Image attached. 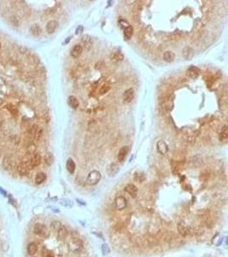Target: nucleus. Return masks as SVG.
Instances as JSON below:
<instances>
[{"label": "nucleus", "instance_id": "f257e3e1", "mask_svg": "<svg viewBox=\"0 0 228 257\" xmlns=\"http://www.w3.org/2000/svg\"><path fill=\"white\" fill-rule=\"evenodd\" d=\"M83 248V242L78 237H73L68 242V249L74 253L80 252Z\"/></svg>", "mask_w": 228, "mask_h": 257}, {"label": "nucleus", "instance_id": "f03ea898", "mask_svg": "<svg viewBox=\"0 0 228 257\" xmlns=\"http://www.w3.org/2000/svg\"><path fill=\"white\" fill-rule=\"evenodd\" d=\"M100 180H101V173L98 171L93 170L89 172L87 178H86V182L90 185H96L99 183Z\"/></svg>", "mask_w": 228, "mask_h": 257}, {"label": "nucleus", "instance_id": "7ed1b4c3", "mask_svg": "<svg viewBox=\"0 0 228 257\" xmlns=\"http://www.w3.org/2000/svg\"><path fill=\"white\" fill-rule=\"evenodd\" d=\"M33 233L39 237H45L48 234L47 228L44 224L41 223H36L33 227Z\"/></svg>", "mask_w": 228, "mask_h": 257}, {"label": "nucleus", "instance_id": "20e7f679", "mask_svg": "<svg viewBox=\"0 0 228 257\" xmlns=\"http://www.w3.org/2000/svg\"><path fill=\"white\" fill-rule=\"evenodd\" d=\"M31 169H32V167L30 165L29 162H22L17 167V171H18L19 174L22 175V176H27L29 173Z\"/></svg>", "mask_w": 228, "mask_h": 257}, {"label": "nucleus", "instance_id": "39448f33", "mask_svg": "<svg viewBox=\"0 0 228 257\" xmlns=\"http://www.w3.org/2000/svg\"><path fill=\"white\" fill-rule=\"evenodd\" d=\"M114 205L118 210L125 209L126 207V199L123 195H117L114 199Z\"/></svg>", "mask_w": 228, "mask_h": 257}, {"label": "nucleus", "instance_id": "423d86ee", "mask_svg": "<svg viewBox=\"0 0 228 257\" xmlns=\"http://www.w3.org/2000/svg\"><path fill=\"white\" fill-rule=\"evenodd\" d=\"M173 99H174V95H171L162 102V107L163 110L165 111H170L173 110Z\"/></svg>", "mask_w": 228, "mask_h": 257}, {"label": "nucleus", "instance_id": "0eeeda50", "mask_svg": "<svg viewBox=\"0 0 228 257\" xmlns=\"http://www.w3.org/2000/svg\"><path fill=\"white\" fill-rule=\"evenodd\" d=\"M177 228H178V231L180 232V234L183 237H186L190 234V229L184 221H180L177 225Z\"/></svg>", "mask_w": 228, "mask_h": 257}, {"label": "nucleus", "instance_id": "6e6552de", "mask_svg": "<svg viewBox=\"0 0 228 257\" xmlns=\"http://www.w3.org/2000/svg\"><path fill=\"white\" fill-rule=\"evenodd\" d=\"M133 98H134V90L133 88H128L126 89L124 94H123V102L128 103L132 102L133 101Z\"/></svg>", "mask_w": 228, "mask_h": 257}, {"label": "nucleus", "instance_id": "1a4fd4ad", "mask_svg": "<svg viewBox=\"0 0 228 257\" xmlns=\"http://www.w3.org/2000/svg\"><path fill=\"white\" fill-rule=\"evenodd\" d=\"M124 189L126 193H128L133 198H136L138 195V188L133 184H126L124 188Z\"/></svg>", "mask_w": 228, "mask_h": 257}, {"label": "nucleus", "instance_id": "9d476101", "mask_svg": "<svg viewBox=\"0 0 228 257\" xmlns=\"http://www.w3.org/2000/svg\"><path fill=\"white\" fill-rule=\"evenodd\" d=\"M200 74V70L196 66H190L186 70V75L191 79L197 78Z\"/></svg>", "mask_w": 228, "mask_h": 257}, {"label": "nucleus", "instance_id": "9b49d317", "mask_svg": "<svg viewBox=\"0 0 228 257\" xmlns=\"http://www.w3.org/2000/svg\"><path fill=\"white\" fill-rule=\"evenodd\" d=\"M128 152L129 147H127V146H123V147L120 149L119 153H118V161L121 162V163H122V162L124 161L126 159V156H127V154H128Z\"/></svg>", "mask_w": 228, "mask_h": 257}, {"label": "nucleus", "instance_id": "f8f14e48", "mask_svg": "<svg viewBox=\"0 0 228 257\" xmlns=\"http://www.w3.org/2000/svg\"><path fill=\"white\" fill-rule=\"evenodd\" d=\"M182 55L184 59L186 60H191L194 57V50L190 46H185L182 50Z\"/></svg>", "mask_w": 228, "mask_h": 257}, {"label": "nucleus", "instance_id": "ddd939ff", "mask_svg": "<svg viewBox=\"0 0 228 257\" xmlns=\"http://www.w3.org/2000/svg\"><path fill=\"white\" fill-rule=\"evenodd\" d=\"M83 51V47L81 45H75L74 47L72 48V50L70 51V56L74 59H77L78 57H80L81 54Z\"/></svg>", "mask_w": 228, "mask_h": 257}, {"label": "nucleus", "instance_id": "4468645a", "mask_svg": "<svg viewBox=\"0 0 228 257\" xmlns=\"http://www.w3.org/2000/svg\"><path fill=\"white\" fill-rule=\"evenodd\" d=\"M58 28V22L56 20H52L46 25V31L48 33H53Z\"/></svg>", "mask_w": 228, "mask_h": 257}, {"label": "nucleus", "instance_id": "2eb2a0df", "mask_svg": "<svg viewBox=\"0 0 228 257\" xmlns=\"http://www.w3.org/2000/svg\"><path fill=\"white\" fill-rule=\"evenodd\" d=\"M40 163H41V156H40V154H33L29 161V164H30V165H31V167H32V168H33V167H36V166H38V165H40Z\"/></svg>", "mask_w": 228, "mask_h": 257}, {"label": "nucleus", "instance_id": "dca6fc26", "mask_svg": "<svg viewBox=\"0 0 228 257\" xmlns=\"http://www.w3.org/2000/svg\"><path fill=\"white\" fill-rule=\"evenodd\" d=\"M123 59H124V55L121 51H114L110 55V60L113 63L122 62Z\"/></svg>", "mask_w": 228, "mask_h": 257}, {"label": "nucleus", "instance_id": "f3484780", "mask_svg": "<svg viewBox=\"0 0 228 257\" xmlns=\"http://www.w3.org/2000/svg\"><path fill=\"white\" fill-rule=\"evenodd\" d=\"M81 43L84 45V47L86 50H90L92 46V39L88 35H85L81 38Z\"/></svg>", "mask_w": 228, "mask_h": 257}, {"label": "nucleus", "instance_id": "a211bd4d", "mask_svg": "<svg viewBox=\"0 0 228 257\" xmlns=\"http://www.w3.org/2000/svg\"><path fill=\"white\" fill-rule=\"evenodd\" d=\"M66 167L68 172L71 173V174H74V172H75V169H76V165H75V163L73 160V159L70 158L67 160Z\"/></svg>", "mask_w": 228, "mask_h": 257}, {"label": "nucleus", "instance_id": "6ab92c4d", "mask_svg": "<svg viewBox=\"0 0 228 257\" xmlns=\"http://www.w3.org/2000/svg\"><path fill=\"white\" fill-rule=\"evenodd\" d=\"M156 147H157V151L162 155L167 154L168 152V146L167 144L163 142V141H159L157 144H156Z\"/></svg>", "mask_w": 228, "mask_h": 257}, {"label": "nucleus", "instance_id": "aec40b11", "mask_svg": "<svg viewBox=\"0 0 228 257\" xmlns=\"http://www.w3.org/2000/svg\"><path fill=\"white\" fill-rule=\"evenodd\" d=\"M163 59L164 61L167 63H172L174 61L175 59V54L173 53V51H167L163 53Z\"/></svg>", "mask_w": 228, "mask_h": 257}, {"label": "nucleus", "instance_id": "412c9836", "mask_svg": "<svg viewBox=\"0 0 228 257\" xmlns=\"http://www.w3.org/2000/svg\"><path fill=\"white\" fill-rule=\"evenodd\" d=\"M68 105H69L70 107H72L73 109H77L78 107H79V105H80L79 99L74 95H71L68 97Z\"/></svg>", "mask_w": 228, "mask_h": 257}, {"label": "nucleus", "instance_id": "4be33fe9", "mask_svg": "<svg viewBox=\"0 0 228 257\" xmlns=\"http://www.w3.org/2000/svg\"><path fill=\"white\" fill-rule=\"evenodd\" d=\"M27 254L29 255H34L35 254L37 253L38 245L35 242H30L27 247Z\"/></svg>", "mask_w": 228, "mask_h": 257}, {"label": "nucleus", "instance_id": "5701e85b", "mask_svg": "<svg viewBox=\"0 0 228 257\" xmlns=\"http://www.w3.org/2000/svg\"><path fill=\"white\" fill-rule=\"evenodd\" d=\"M120 171V167L118 166L117 164H111L109 166V169H108V173L110 176H114L115 174H117V172Z\"/></svg>", "mask_w": 228, "mask_h": 257}, {"label": "nucleus", "instance_id": "b1692460", "mask_svg": "<svg viewBox=\"0 0 228 257\" xmlns=\"http://www.w3.org/2000/svg\"><path fill=\"white\" fill-rule=\"evenodd\" d=\"M46 180V174L44 172H39L35 176V184H41Z\"/></svg>", "mask_w": 228, "mask_h": 257}, {"label": "nucleus", "instance_id": "393cba45", "mask_svg": "<svg viewBox=\"0 0 228 257\" xmlns=\"http://www.w3.org/2000/svg\"><path fill=\"white\" fill-rule=\"evenodd\" d=\"M133 179L138 183H142L145 180V175H144V173L141 172H136L133 175Z\"/></svg>", "mask_w": 228, "mask_h": 257}, {"label": "nucleus", "instance_id": "a878e982", "mask_svg": "<svg viewBox=\"0 0 228 257\" xmlns=\"http://www.w3.org/2000/svg\"><path fill=\"white\" fill-rule=\"evenodd\" d=\"M228 138V128L226 125H225L223 128H221V131L220 133V140L221 142H226Z\"/></svg>", "mask_w": 228, "mask_h": 257}, {"label": "nucleus", "instance_id": "bb28decb", "mask_svg": "<svg viewBox=\"0 0 228 257\" xmlns=\"http://www.w3.org/2000/svg\"><path fill=\"white\" fill-rule=\"evenodd\" d=\"M63 224H62V222H60V221L58 220H55V221H52V224H51V228H52V230L55 233H56L57 231L61 229V228L63 227Z\"/></svg>", "mask_w": 228, "mask_h": 257}, {"label": "nucleus", "instance_id": "cd10ccee", "mask_svg": "<svg viewBox=\"0 0 228 257\" xmlns=\"http://www.w3.org/2000/svg\"><path fill=\"white\" fill-rule=\"evenodd\" d=\"M133 34V28L132 26L128 25L127 27H126L125 29H124V36L126 39L130 40Z\"/></svg>", "mask_w": 228, "mask_h": 257}, {"label": "nucleus", "instance_id": "c85d7f7f", "mask_svg": "<svg viewBox=\"0 0 228 257\" xmlns=\"http://www.w3.org/2000/svg\"><path fill=\"white\" fill-rule=\"evenodd\" d=\"M56 234L57 235V237H58L59 239H64L67 237V235H68V230H67V228L63 225V227L61 228Z\"/></svg>", "mask_w": 228, "mask_h": 257}, {"label": "nucleus", "instance_id": "c756f323", "mask_svg": "<svg viewBox=\"0 0 228 257\" xmlns=\"http://www.w3.org/2000/svg\"><path fill=\"white\" fill-rule=\"evenodd\" d=\"M3 165L5 169H11V168H13V166H15V162L11 160L10 159L6 158L4 159Z\"/></svg>", "mask_w": 228, "mask_h": 257}, {"label": "nucleus", "instance_id": "7c9ffc66", "mask_svg": "<svg viewBox=\"0 0 228 257\" xmlns=\"http://www.w3.org/2000/svg\"><path fill=\"white\" fill-rule=\"evenodd\" d=\"M54 161V156L52 153H47L44 156V162L47 165H51Z\"/></svg>", "mask_w": 228, "mask_h": 257}, {"label": "nucleus", "instance_id": "2f4dec72", "mask_svg": "<svg viewBox=\"0 0 228 257\" xmlns=\"http://www.w3.org/2000/svg\"><path fill=\"white\" fill-rule=\"evenodd\" d=\"M31 33H33V35H35V36H38V35H39L41 33V29L39 27V26L37 25H34L33 26L32 28H31Z\"/></svg>", "mask_w": 228, "mask_h": 257}, {"label": "nucleus", "instance_id": "473e14b6", "mask_svg": "<svg viewBox=\"0 0 228 257\" xmlns=\"http://www.w3.org/2000/svg\"><path fill=\"white\" fill-rule=\"evenodd\" d=\"M110 89V85L108 84H103L101 88H100V90H99V93L101 94H106L109 90Z\"/></svg>", "mask_w": 228, "mask_h": 257}, {"label": "nucleus", "instance_id": "72a5a7b5", "mask_svg": "<svg viewBox=\"0 0 228 257\" xmlns=\"http://www.w3.org/2000/svg\"><path fill=\"white\" fill-rule=\"evenodd\" d=\"M101 249H102V253H103V255H108V254L110 252V250L109 246L107 244H105V243L102 245Z\"/></svg>", "mask_w": 228, "mask_h": 257}, {"label": "nucleus", "instance_id": "f704fd0d", "mask_svg": "<svg viewBox=\"0 0 228 257\" xmlns=\"http://www.w3.org/2000/svg\"><path fill=\"white\" fill-rule=\"evenodd\" d=\"M61 204L63 206H64V207H72V202L71 201H69V200H64V201H62L61 202Z\"/></svg>", "mask_w": 228, "mask_h": 257}, {"label": "nucleus", "instance_id": "c9c22d12", "mask_svg": "<svg viewBox=\"0 0 228 257\" xmlns=\"http://www.w3.org/2000/svg\"><path fill=\"white\" fill-rule=\"evenodd\" d=\"M82 31H83V27H82V26H80V27H78V28L76 29L75 33H76V34H80V33H82Z\"/></svg>", "mask_w": 228, "mask_h": 257}, {"label": "nucleus", "instance_id": "e433bc0d", "mask_svg": "<svg viewBox=\"0 0 228 257\" xmlns=\"http://www.w3.org/2000/svg\"><path fill=\"white\" fill-rule=\"evenodd\" d=\"M76 202H78L79 203H81V204H82V205H85V202H81V200H79V199H76Z\"/></svg>", "mask_w": 228, "mask_h": 257}, {"label": "nucleus", "instance_id": "4c0bfd02", "mask_svg": "<svg viewBox=\"0 0 228 257\" xmlns=\"http://www.w3.org/2000/svg\"><path fill=\"white\" fill-rule=\"evenodd\" d=\"M0 192H1V193H2V194H3L4 196H6V192H5L4 190H3V189H2L1 188H0Z\"/></svg>", "mask_w": 228, "mask_h": 257}, {"label": "nucleus", "instance_id": "58836bf2", "mask_svg": "<svg viewBox=\"0 0 228 257\" xmlns=\"http://www.w3.org/2000/svg\"><path fill=\"white\" fill-rule=\"evenodd\" d=\"M0 49H1V41H0Z\"/></svg>", "mask_w": 228, "mask_h": 257}]
</instances>
